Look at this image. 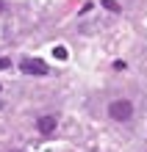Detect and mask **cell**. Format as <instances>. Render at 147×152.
<instances>
[{
    "label": "cell",
    "mask_w": 147,
    "mask_h": 152,
    "mask_svg": "<svg viewBox=\"0 0 147 152\" xmlns=\"http://www.w3.org/2000/svg\"><path fill=\"white\" fill-rule=\"evenodd\" d=\"M36 127H39L42 136H53V133H56V116H50V113L39 116V119H36Z\"/></svg>",
    "instance_id": "3"
},
{
    "label": "cell",
    "mask_w": 147,
    "mask_h": 152,
    "mask_svg": "<svg viewBox=\"0 0 147 152\" xmlns=\"http://www.w3.org/2000/svg\"><path fill=\"white\" fill-rule=\"evenodd\" d=\"M114 69H117V72H122V69H128V64H125V61H114Z\"/></svg>",
    "instance_id": "6"
},
{
    "label": "cell",
    "mask_w": 147,
    "mask_h": 152,
    "mask_svg": "<svg viewBox=\"0 0 147 152\" xmlns=\"http://www.w3.org/2000/svg\"><path fill=\"white\" fill-rule=\"evenodd\" d=\"M3 8H6V6H3V0H0V11H3Z\"/></svg>",
    "instance_id": "8"
},
{
    "label": "cell",
    "mask_w": 147,
    "mask_h": 152,
    "mask_svg": "<svg viewBox=\"0 0 147 152\" xmlns=\"http://www.w3.org/2000/svg\"><path fill=\"white\" fill-rule=\"evenodd\" d=\"M53 56H56L58 61H67V50L64 47H53Z\"/></svg>",
    "instance_id": "5"
},
{
    "label": "cell",
    "mask_w": 147,
    "mask_h": 152,
    "mask_svg": "<svg viewBox=\"0 0 147 152\" xmlns=\"http://www.w3.org/2000/svg\"><path fill=\"white\" fill-rule=\"evenodd\" d=\"M8 66H11V61H8V58H0V69H8Z\"/></svg>",
    "instance_id": "7"
},
{
    "label": "cell",
    "mask_w": 147,
    "mask_h": 152,
    "mask_svg": "<svg viewBox=\"0 0 147 152\" xmlns=\"http://www.w3.org/2000/svg\"><path fill=\"white\" fill-rule=\"evenodd\" d=\"M22 72L25 75H47L50 69H47V64H44L42 58H22Z\"/></svg>",
    "instance_id": "2"
},
{
    "label": "cell",
    "mask_w": 147,
    "mask_h": 152,
    "mask_svg": "<svg viewBox=\"0 0 147 152\" xmlns=\"http://www.w3.org/2000/svg\"><path fill=\"white\" fill-rule=\"evenodd\" d=\"M100 6H103L106 11H111V14H119V11H122V6H119L117 0H100Z\"/></svg>",
    "instance_id": "4"
},
{
    "label": "cell",
    "mask_w": 147,
    "mask_h": 152,
    "mask_svg": "<svg viewBox=\"0 0 147 152\" xmlns=\"http://www.w3.org/2000/svg\"><path fill=\"white\" fill-rule=\"evenodd\" d=\"M108 116H111L114 122H131L133 116V102L131 100H114L108 105Z\"/></svg>",
    "instance_id": "1"
}]
</instances>
